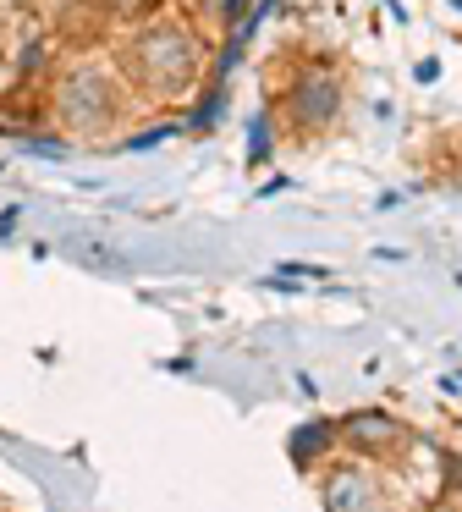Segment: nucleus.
I'll return each mask as SVG.
<instances>
[{"mask_svg": "<svg viewBox=\"0 0 462 512\" xmlns=\"http://www.w3.org/2000/svg\"><path fill=\"white\" fill-rule=\"evenodd\" d=\"M55 111H61V122L72 127V133H99V127L116 122L121 89L105 67H77V72H66L61 89H55Z\"/></svg>", "mask_w": 462, "mask_h": 512, "instance_id": "obj_2", "label": "nucleus"}, {"mask_svg": "<svg viewBox=\"0 0 462 512\" xmlns=\"http://www.w3.org/2000/svg\"><path fill=\"white\" fill-rule=\"evenodd\" d=\"M336 105H341L336 78L314 72V78H303V83L292 89V122H297V127H325L330 116H336Z\"/></svg>", "mask_w": 462, "mask_h": 512, "instance_id": "obj_5", "label": "nucleus"}, {"mask_svg": "<svg viewBox=\"0 0 462 512\" xmlns=\"http://www.w3.org/2000/svg\"><path fill=\"white\" fill-rule=\"evenodd\" d=\"M127 72L138 78L143 94H154V100H165V94H182L187 83H193L198 72V45L187 28L176 23H154L143 28L138 39H132L127 50Z\"/></svg>", "mask_w": 462, "mask_h": 512, "instance_id": "obj_1", "label": "nucleus"}, {"mask_svg": "<svg viewBox=\"0 0 462 512\" xmlns=\"http://www.w3.org/2000/svg\"><path fill=\"white\" fill-rule=\"evenodd\" d=\"M325 435L330 430H297V446H292V452H297V463H308V457H319V452H325Z\"/></svg>", "mask_w": 462, "mask_h": 512, "instance_id": "obj_6", "label": "nucleus"}, {"mask_svg": "<svg viewBox=\"0 0 462 512\" xmlns=\"http://www.w3.org/2000/svg\"><path fill=\"white\" fill-rule=\"evenodd\" d=\"M341 441H347L352 452H363V457H385V452H396V446L407 441V430H402V419H391V413L363 408V413H347V419H341Z\"/></svg>", "mask_w": 462, "mask_h": 512, "instance_id": "obj_4", "label": "nucleus"}, {"mask_svg": "<svg viewBox=\"0 0 462 512\" xmlns=\"http://www.w3.org/2000/svg\"><path fill=\"white\" fill-rule=\"evenodd\" d=\"M116 17H138V12H149V6H160V0H105Z\"/></svg>", "mask_w": 462, "mask_h": 512, "instance_id": "obj_7", "label": "nucleus"}, {"mask_svg": "<svg viewBox=\"0 0 462 512\" xmlns=\"http://www.w3.org/2000/svg\"><path fill=\"white\" fill-rule=\"evenodd\" d=\"M325 512H385L380 479L358 463H336L325 474Z\"/></svg>", "mask_w": 462, "mask_h": 512, "instance_id": "obj_3", "label": "nucleus"}]
</instances>
